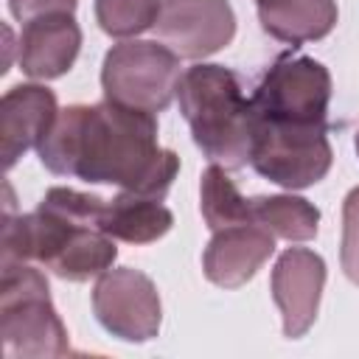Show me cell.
Instances as JSON below:
<instances>
[{
    "label": "cell",
    "mask_w": 359,
    "mask_h": 359,
    "mask_svg": "<svg viewBox=\"0 0 359 359\" xmlns=\"http://www.w3.org/2000/svg\"><path fill=\"white\" fill-rule=\"evenodd\" d=\"M36 154L50 174L151 199H163L180 171V157L157 143V118L107 98L59 109Z\"/></svg>",
    "instance_id": "6da1fadb"
},
{
    "label": "cell",
    "mask_w": 359,
    "mask_h": 359,
    "mask_svg": "<svg viewBox=\"0 0 359 359\" xmlns=\"http://www.w3.org/2000/svg\"><path fill=\"white\" fill-rule=\"evenodd\" d=\"M104 205L107 199L95 194L48 188L34 213H6L0 264L36 261L70 283L104 275L118 258L115 238L101 230Z\"/></svg>",
    "instance_id": "7a4b0ae2"
},
{
    "label": "cell",
    "mask_w": 359,
    "mask_h": 359,
    "mask_svg": "<svg viewBox=\"0 0 359 359\" xmlns=\"http://www.w3.org/2000/svg\"><path fill=\"white\" fill-rule=\"evenodd\" d=\"M180 112L194 143L222 168H244L252 149V104L241 93L233 70L222 65H194L177 87Z\"/></svg>",
    "instance_id": "3957f363"
},
{
    "label": "cell",
    "mask_w": 359,
    "mask_h": 359,
    "mask_svg": "<svg viewBox=\"0 0 359 359\" xmlns=\"http://www.w3.org/2000/svg\"><path fill=\"white\" fill-rule=\"evenodd\" d=\"M0 342L8 359H56L70 353L48 278L31 264H0Z\"/></svg>",
    "instance_id": "277c9868"
},
{
    "label": "cell",
    "mask_w": 359,
    "mask_h": 359,
    "mask_svg": "<svg viewBox=\"0 0 359 359\" xmlns=\"http://www.w3.org/2000/svg\"><path fill=\"white\" fill-rule=\"evenodd\" d=\"M331 160L328 123H289L252 112L250 165L264 180L289 191H303L328 174Z\"/></svg>",
    "instance_id": "5b68a950"
},
{
    "label": "cell",
    "mask_w": 359,
    "mask_h": 359,
    "mask_svg": "<svg viewBox=\"0 0 359 359\" xmlns=\"http://www.w3.org/2000/svg\"><path fill=\"white\" fill-rule=\"evenodd\" d=\"M180 56L163 42L126 39L107 50L101 65V90L107 101L121 107L163 112L177 98Z\"/></svg>",
    "instance_id": "8992f818"
},
{
    "label": "cell",
    "mask_w": 359,
    "mask_h": 359,
    "mask_svg": "<svg viewBox=\"0 0 359 359\" xmlns=\"http://www.w3.org/2000/svg\"><path fill=\"white\" fill-rule=\"evenodd\" d=\"M331 73L311 56L283 53L258 81L250 104L258 118L289 123H328Z\"/></svg>",
    "instance_id": "52a82bcc"
},
{
    "label": "cell",
    "mask_w": 359,
    "mask_h": 359,
    "mask_svg": "<svg viewBox=\"0 0 359 359\" xmlns=\"http://www.w3.org/2000/svg\"><path fill=\"white\" fill-rule=\"evenodd\" d=\"M93 311L98 323L123 342H149L160 334L163 306L149 275L132 266L107 269L93 289Z\"/></svg>",
    "instance_id": "ba28073f"
},
{
    "label": "cell",
    "mask_w": 359,
    "mask_h": 359,
    "mask_svg": "<svg viewBox=\"0 0 359 359\" xmlns=\"http://www.w3.org/2000/svg\"><path fill=\"white\" fill-rule=\"evenodd\" d=\"M154 31L180 59H205L236 36V14L227 0H163Z\"/></svg>",
    "instance_id": "9c48e42d"
},
{
    "label": "cell",
    "mask_w": 359,
    "mask_h": 359,
    "mask_svg": "<svg viewBox=\"0 0 359 359\" xmlns=\"http://www.w3.org/2000/svg\"><path fill=\"white\" fill-rule=\"evenodd\" d=\"M325 261L309 247H289L272 269V300L283 317V337L300 339L317 320Z\"/></svg>",
    "instance_id": "30bf717a"
},
{
    "label": "cell",
    "mask_w": 359,
    "mask_h": 359,
    "mask_svg": "<svg viewBox=\"0 0 359 359\" xmlns=\"http://www.w3.org/2000/svg\"><path fill=\"white\" fill-rule=\"evenodd\" d=\"M275 252V236L252 222L230 224L213 230V238L205 247L202 269L213 286L238 289L264 266V261Z\"/></svg>",
    "instance_id": "8fae6325"
},
{
    "label": "cell",
    "mask_w": 359,
    "mask_h": 359,
    "mask_svg": "<svg viewBox=\"0 0 359 359\" xmlns=\"http://www.w3.org/2000/svg\"><path fill=\"white\" fill-rule=\"evenodd\" d=\"M59 107L53 90L42 84H17L6 90L0 101V149L3 168H14L17 160L42 143L50 123L56 121Z\"/></svg>",
    "instance_id": "7c38bea8"
},
{
    "label": "cell",
    "mask_w": 359,
    "mask_h": 359,
    "mask_svg": "<svg viewBox=\"0 0 359 359\" xmlns=\"http://www.w3.org/2000/svg\"><path fill=\"white\" fill-rule=\"evenodd\" d=\"M81 50V28L73 14H45L22 22L17 59L31 79H59L65 76Z\"/></svg>",
    "instance_id": "4fadbf2b"
},
{
    "label": "cell",
    "mask_w": 359,
    "mask_h": 359,
    "mask_svg": "<svg viewBox=\"0 0 359 359\" xmlns=\"http://www.w3.org/2000/svg\"><path fill=\"white\" fill-rule=\"evenodd\" d=\"M261 28L286 45L325 39L337 25V0H255Z\"/></svg>",
    "instance_id": "5bb4252c"
},
{
    "label": "cell",
    "mask_w": 359,
    "mask_h": 359,
    "mask_svg": "<svg viewBox=\"0 0 359 359\" xmlns=\"http://www.w3.org/2000/svg\"><path fill=\"white\" fill-rule=\"evenodd\" d=\"M174 224V213L151 196L121 191L115 199H107L101 213V230L115 241L126 244H151L163 238Z\"/></svg>",
    "instance_id": "9a60e30c"
},
{
    "label": "cell",
    "mask_w": 359,
    "mask_h": 359,
    "mask_svg": "<svg viewBox=\"0 0 359 359\" xmlns=\"http://www.w3.org/2000/svg\"><path fill=\"white\" fill-rule=\"evenodd\" d=\"M250 222L266 227L275 238L286 241H311L320 230V210L294 194L252 196L247 199Z\"/></svg>",
    "instance_id": "2e32d148"
},
{
    "label": "cell",
    "mask_w": 359,
    "mask_h": 359,
    "mask_svg": "<svg viewBox=\"0 0 359 359\" xmlns=\"http://www.w3.org/2000/svg\"><path fill=\"white\" fill-rule=\"evenodd\" d=\"M202 216L208 222L210 230H222L230 224H241L250 222V208L247 199L241 196V191L236 188V182L227 177V168L210 163L202 174Z\"/></svg>",
    "instance_id": "e0dca14e"
},
{
    "label": "cell",
    "mask_w": 359,
    "mask_h": 359,
    "mask_svg": "<svg viewBox=\"0 0 359 359\" xmlns=\"http://www.w3.org/2000/svg\"><path fill=\"white\" fill-rule=\"evenodd\" d=\"M163 0H95V20L107 36L129 39L154 28Z\"/></svg>",
    "instance_id": "ac0fdd59"
},
{
    "label": "cell",
    "mask_w": 359,
    "mask_h": 359,
    "mask_svg": "<svg viewBox=\"0 0 359 359\" xmlns=\"http://www.w3.org/2000/svg\"><path fill=\"white\" fill-rule=\"evenodd\" d=\"M342 272L351 283L359 286V185L348 191L342 202V247H339Z\"/></svg>",
    "instance_id": "d6986e66"
},
{
    "label": "cell",
    "mask_w": 359,
    "mask_h": 359,
    "mask_svg": "<svg viewBox=\"0 0 359 359\" xmlns=\"http://www.w3.org/2000/svg\"><path fill=\"white\" fill-rule=\"evenodd\" d=\"M76 6L79 0H8V8L20 22H31L45 14H73Z\"/></svg>",
    "instance_id": "ffe728a7"
},
{
    "label": "cell",
    "mask_w": 359,
    "mask_h": 359,
    "mask_svg": "<svg viewBox=\"0 0 359 359\" xmlns=\"http://www.w3.org/2000/svg\"><path fill=\"white\" fill-rule=\"evenodd\" d=\"M353 146H356V154H359V129H356V140H353Z\"/></svg>",
    "instance_id": "44dd1931"
}]
</instances>
